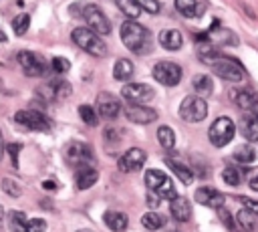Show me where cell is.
<instances>
[{"label": "cell", "mask_w": 258, "mask_h": 232, "mask_svg": "<svg viewBox=\"0 0 258 232\" xmlns=\"http://www.w3.org/2000/svg\"><path fill=\"white\" fill-rule=\"evenodd\" d=\"M119 32H121L123 44L129 50H133L135 54H145V52L151 50V34L139 22H135V20L129 18V20H125L121 24V30Z\"/></svg>", "instance_id": "6da1fadb"}, {"label": "cell", "mask_w": 258, "mask_h": 232, "mask_svg": "<svg viewBox=\"0 0 258 232\" xmlns=\"http://www.w3.org/2000/svg\"><path fill=\"white\" fill-rule=\"evenodd\" d=\"M71 38L77 46H81L85 52L93 54V56H105L107 54V44L99 38V34L91 28H75L71 32Z\"/></svg>", "instance_id": "7a4b0ae2"}, {"label": "cell", "mask_w": 258, "mask_h": 232, "mask_svg": "<svg viewBox=\"0 0 258 232\" xmlns=\"http://www.w3.org/2000/svg\"><path fill=\"white\" fill-rule=\"evenodd\" d=\"M208 115V103L200 95H189L181 101L179 105V117L187 123H198L204 121Z\"/></svg>", "instance_id": "3957f363"}, {"label": "cell", "mask_w": 258, "mask_h": 232, "mask_svg": "<svg viewBox=\"0 0 258 232\" xmlns=\"http://www.w3.org/2000/svg\"><path fill=\"white\" fill-rule=\"evenodd\" d=\"M234 133H236V127L230 117H218L208 129V137H210L212 145H216V147L228 145L234 139Z\"/></svg>", "instance_id": "277c9868"}, {"label": "cell", "mask_w": 258, "mask_h": 232, "mask_svg": "<svg viewBox=\"0 0 258 232\" xmlns=\"http://www.w3.org/2000/svg\"><path fill=\"white\" fill-rule=\"evenodd\" d=\"M83 18L89 24V28L95 30L97 34H109L111 32V22L97 4H85L83 6Z\"/></svg>", "instance_id": "5b68a950"}, {"label": "cell", "mask_w": 258, "mask_h": 232, "mask_svg": "<svg viewBox=\"0 0 258 232\" xmlns=\"http://www.w3.org/2000/svg\"><path fill=\"white\" fill-rule=\"evenodd\" d=\"M16 59H18V63H20V67H22V71H24L28 77H42V75H46V71H48V67H46L44 59H42L40 54H36V52L20 50Z\"/></svg>", "instance_id": "8992f818"}, {"label": "cell", "mask_w": 258, "mask_h": 232, "mask_svg": "<svg viewBox=\"0 0 258 232\" xmlns=\"http://www.w3.org/2000/svg\"><path fill=\"white\" fill-rule=\"evenodd\" d=\"M153 77L165 87H175L181 81V69L171 61H161L153 67Z\"/></svg>", "instance_id": "52a82bcc"}, {"label": "cell", "mask_w": 258, "mask_h": 232, "mask_svg": "<svg viewBox=\"0 0 258 232\" xmlns=\"http://www.w3.org/2000/svg\"><path fill=\"white\" fill-rule=\"evenodd\" d=\"M14 121L28 127V129H34V131H50V121L36 109H24V111H18L14 115Z\"/></svg>", "instance_id": "ba28073f"}, {"label": "cell", "mask_w": 258, "mask_h": 232, "mask_svg": "<svg viewBox=\"0 0 258 232\" xmlns=\"http://www.w3.org/2000/svg\"><path fill=\"white\" fill-rule=\"evenodd\" d=\"M64 159L69 165H85L93 159V151L85 141H71L64 149Z\"/></svg>", "instance_id": "9c48e42d"}, {"label": "cell", "mask_w": 258, "mask_h": 232, "mask_svg": "<svg viewBox=\"0 0 258 232\" xmlns=\"http://www.w3.org/2000/svg\"><path fill=\"white\" fill-rule=\"evenodd\" d=\"M121 95L123 99H127V103H147L153 99V89L145 83H129L123 85Z\"/></svg>", "instance_id": "30bf717a"}, {"label": "cell", "mask_w": 258, "mask_h": 232, "mask_svg": "<svg viewBox=\"0 0 258 232\" xmlns=\"http://www.w3.org/2000/svg\"><path fill=\"white\" fill-rule=\"evenodd\" d=\"M125 117L131 121V123H139V125H145V123H151L157 119V111L151 109V107H145L143 103H129L125 107Z\"/></svg>", "instance_id": "8fae6325"}, {"label": "cell", "mask_w": 258, "mask_h": 232, "mask_svg": "<svg viewBox=\"0 0 258 232\" xmlns=\"http://www.w3.org/2000/svg\"><path fill=\"white\" fill-rule=\"evenodd\" d=\"M145 159H147V155H145L143 149L131 147V149H127V151L119 157V169H121V171H137V169L143 167Z\"/></svg>", "instance_id": "7c38bea8"}, {"label": "cell", "mask_w": 258, "mask_h": 232, "mask_svg": "<svg viewBox=\"0 0 258 232\" xmlns=\"http://www.w3.org/2000/svg\"><path fill=\"white\" fill-rule=\"evenodd\" d=\"M97 111L105 119H115L119 115V111H121V105L111 93H101L97 97Z\"/></svg>", "instance_id": "4fadbf2b"}, {"label": "cell", "mask_w": 258, "mask_h": 232, "mask_svg": "<svg viewBox=\"0 0 258 232\" xmlns=\"http://www.w3.org/2000/svg\"><path fill=\"white\" fill-rule=\"evenodd\" d=\"M224 194L218 192L216 188H210V186H204L200 190H196V202L202 204V206H210V208H222L224 206Z\"/></svg>", "instance_id": "5bb4252c"}, {"label": "cell", "mask_w": 258, "mask_h": 232, "mask_svg": "<svg viewBox=\"0 0 258 232\" xmlns=\"http://www.w3.org/2000/svg\"><path fill=\"white\" fill-rule=\"evenodd\" d=\"M38 91L50 101L52 99H64V97L71 95V85L67 81H62V79H54V81H48L46 85H42Z\"/></svg>", "instance_id": "9a60e30c"}, {"label": "cell", "mask_w": 258, "mask_h": 232, "mask_svg": "<svg viewBox=\"0 0 258 232\" xmlns=\"http://www.w3.org/2000/svg\"><path fill=\"white\" fill-rule=\"evenodd\" d=\"M169 212H171L173 220H177V222H187L191 218V206H189L187 198H181V196H177V198L171 200Z\"/></svg>", "instance_id": "2e32d148"}, {"label": "cell", "mask_w": 258, "mask_h": 232, "mask_svg": "<svg viewBox=\"0 0 258 232\" xmlns=\"http://www.w3.org/2000/svg\"><path fill=\"white\" fill-rule=\"evenodd\" d=\"M240 133L244 135L246 141H258V117L252 115H244L240 119Z\"/></svg>", "instance_id": "e0dca14e"}, {"label": "cell", "mask_w": 258, "mask_h": 232, "mask_svg": "<svg viewBox=\"0 0 258 232\" xmlns=\"http://www.w3.org/2000/svg\"><path fill=\"white\" fill-rule=\"evenodd\" d=\"M103 222L107 224V228L109 230H113V232H123L125 228H127V216L123 214V212H115V210H107L105 214H103Z\"/></svg>", "instance_id": "ac0fdd59"}, {"label": "cell", "mask_w": 258, "mask_h": 232, "mask_svg": "<svg viewBox=\"0 0 258 232\" xmlns=\"http://www.w3.org/2000/svg\"><path fill=\"white\" fill-rule=\"evenodd\" d=\"M159 44H161L163 48H167V50H177V48H181L183 38H181V34H179L177 30L165 28V30L159 32Z\"/></svg>", "instance_id": "d6986e66"}, {"label": "cell", "mask_w": 258, "mask_h": 232, "mask_svg": "<svg viewBox=\"0 0 258 232\" xmlns=\"http://www.w3.org/2000/svg\"><path fill=\"white\" fill-rule=\"evenodd\" d=\"M165 165L179 178V182H183L185 186H189L191 182H194V171L187 167V165H183L181 161H177V159H173V157H165Z\"/></svg>", "instance_id": "ffe728a7"}, {"label": "cell", "mask_w": 258, "mask_h": 232, "mask_svg": "<svg viewBox=\"0 0 258 232\" xmlns=\"http://www.w3.org/2000/svg\"><path fill=\"white\" fill-rule=\"evenodd\" d=\"M97 180H99V173H97V169H93V167L81 165V169L75 173V184H77L79 190H89Z\"/></svg>", "instance_id": "44dd1931"}, {"label": "cell", "mask_w": 258, "mask_h": 232, "mask_svg": "<svg viewBox=\"0 0 258 232\" xmlns=\"http://www.w3.org/2000/svg\"><path fill=\"white\" fill-rule=\"evenodd\" d=\"M175 8L185 18H198L204 14V4L200 0H175Z\"/></svg>", "instance_id": "7402d4cb"}, {"label": "cell", "mask_w": 258, "mask_h": 232, "mask_svg": "<svg viewBox=\"0 0 258 232\" xmlns=\"http://www.w3.org/2000/svg\"><path fill=\"white\" fill-rule=\"evenodd\" d=\"M256 149L250 145V143H242V145H238L236 149H234V153H232V157H234V161H238V163H254L256 161Z\"/></svg>", "instance_id": "603a6c76"}, {"label": "cell", "mask_w": 258, "mask_h": 232, "mask_svg": "<svg viewBox=\"0 0 258 232\" xmlns=\"http://www.w3.org/2000/svg\"><path fill=\"white\" fill-rule=\"evenodd\" d=\"M191 85H194V89H196V93H198L200 97H208V95L214 91L212 77H208V75H196L194 81H191Z\"/></svg>", "instance_id": "cb8c5ba5"}, {"label": "cell", "mask_w": 258, "mask_h": 232, "mask_svg": "<svg viewBox=\"0 0 258 232\" xmlns=\"http://www.w3.org/2000/svg\"><path fill=\"white\" fill-rule=\"evenodd\" d=\"M131 75H133V63L127 59H119L113 67V77L117 81H127Z\"/></svg>", "instance_id": "d4e9b609"}, {"label": "cell", "mask_w": 258, "mask_h": 232, "mask_svg": "<svg viewBox=\"0 0 258 232\" xmlns=\"http://www.w3.org/2000/svg\"><path fill=\"white\" fill-rule=\"evenodd\" d=\"M115 4H117V8H119L127 18H131V20H135V18L141 14V10H143L135 0H115Z\"/></svg>", "instance_id": "484cf974"}, {"label": "cell", "mask_w": 258, "mask_h": 232, "mask_svg": "<svg viewBox=\"0 0 258 232\" xmlns=\"http://www.w3.org/2000/svg\"><path fill=\"white\" fill-rule=\"evenodd\" d=\"M141 224L147 228V230H159L165 226V218L157 212H147L141 216Z\"/></svg>", "instance_id": "4316f807"}, {"label": "cell", "mask_w": 258, "mask_h": 232, "mask_svg": "<svg viewBox=\"0 0 258 232\" xmlns=\"http://www.w3.org/2000/svg\"><path fill=\"white\" fill-rule=\"evenodd\" d=\"M26 216H24V212H10L8 214V228H10V232H26Z\"/></svg>", "instance_id": "83f0119b"}, {"label": "cell", "mask_w": 258, "mask_h": 232, "mask_svg": "<svg viewBox=\"0 0 258 232\" xmlns=\"http://www.w3.org/2000/svg\"><path fill=\"white\" fill-rule=\"evenodd\" d=\"M157 141H159L161 147L171 149V147L175 145V133H173V129L167 127V125H161V127L157 129Z\"/></svg>", "instance_id": "f1b7e54d"}, {"label": "cell", "mask_w": 258, "mask_h": 232, "mask_svg": "<svg viewBox=\"0 0 258 232\" xmlns=\"http://www.w3.org/2000/svg\"><path fill=\"white\" fill-rule=\"evenodd\" d=\"M165 180H167V176L163 171H159V169H147L145 171V186L149 190H157Z\"/></svg>", "instance_id": "f546056e"}, {"label": "cell", "mask_w": 258, "mask_h": 232, "mask_svg": "<svg viewBox=\"0 0 258 232\" xmlns=\"http://www.w3.org/2000/svg\"><path fill=\"white\" fill-rule=\"evenodd\" d=\"M254 216L256 214H252L250 210H240L238 214H236V220H238V224H240V228L242 230H246V232H252L254 228H256V220H254Z\"/></svg>", "instance_id": "4dcf8cb0"}, {"label": "cell", "mask_w": 258, "mask_h": 232, "mask_svg": "<svg viewBox=\"0 0 258 232\" xmlns=\"http://www.w3.org/2000/svg\"><path fill=\"white\" fill-rule=\"evenodd\" d=\"M232 99L236 101V105H238L240 109H246V111H252V107H254V103H256V99H254L252 93H248V91H236V95H232Z\"/></svg>", "instance_id": "1f68e13d"}, {"label": "cell", "mask_w": 258, "mask_h": 232, "mask_svg": "<svg viewBox=\"0 0 258 232\" xmlns=\"http://www.w3.org/2000/svg\"><path fill=\"white\" fill-rule=\"evenodd\" d=\"M153 192H157V196L161 198V200H173V198H177V192H175V188H173V182L167 178L157 190H153Z\"/></svg>", "instance_id": "d6a6232c"}, {"label": "cell", "mask_w": 258, "mask_h": 232, "mask_svg": "<svg viewBox=\"0 0 258 232\" xmlns=\"http://www.w3.org/2000/svg\"><path fill=\"white\" fill-rule=\"evenodd\" d=\"M28 24H30V16L24 12V14H18L14 20H12V28L18 36H22L26 30H28Z\"/></svg>", "instance_id": "836d02e7"}, {"label": "cell", "mask_w": 258, "mask_h": 232, "mask_svg": "<svg viewBox=\"0 0 258 232\" xmlns=\"http://www.w3.org/2000/svg\"><path fill=\"white\" fill-rule=\"evenodd\" d=\"M79 115L87 125H91V127L97 125V109H93L91 105H81L79 107Z\"/></svg>", "instance_id": "e575fe53"}, {"label": "cell", "mask_w": 258, "mask_h": 232, "mask_svg": "<svg viewBox=\"0 0 258 232\" xmlns=\"http://www.w3.org/2000/svg\"><path fill=\"white\" fill-rule=\"evenodd\" d=\"M222 180L228 184V186H238L240 182H242V176H240V171L236 169V167H224V171H222Z\"/></svg>", "instance_id": "d590c367"}, {"label": "cell", "mask_w": 258, "mask_h": 232, "mask_svg": "<svg viewBox=\"0 0 258 232\" xmlns=\"http://www.w3.org/2000/svg\"><path fill=\"white\" fill-rule=\"evenodd\" d=\"M2 190H4L10 198H18V196L22 194L20 186H18L14 180H10V178H4V180H2Z\"/></svg>", "instance_id": "8d00e7d4"}, {"label": "cell", "mask_w": 258, "mask_h": 232, "mask_svg": "<svg viewBox=\"0 0 258 232\" xmlns=\"http://www.w3.org/2000/svg\"><path fill=\"white\" fill-rule=\"evenodd\" d=\"M46 230V222L42 218H32L26 222V232H44Z\"/></svg>", "instance_id": "74e56055"}, {"label": "cell", "mask_w": 258, "mask_h": 232, "mask_svg": "<svg viewBox=\"0 0 258 232\" xmlns=\"http://www.w3.org/2000/svg\"><path fill=\"white\" fill-rule=\"evenodd\" d=\"M50 65H52V69H54L58 75H62V73H67V71L71 69V63H69L67 59H62V56H54Z\"/></svg>", "instance_id": "f35d334b"}, {"label": "cell", "mask_w": 258, "mask_h": 232, "mask_svg": "<svg viewBox=\"0 0 258 232\" xmlns=\"http://www.w3.org/2000/svg\"><path fill=\"white\" fill-rule=\"evenodd\" d=\"M145 12H151V14H157L159 12V8H161V4L157 2V0H135Z\"/></svg>", "instance_id": "ab89813d"}, {"label": "cell", "mask_w": 258, "mask_h": 232, "mask_svg": "<svg viewBox=\"0 0 258 232\" xmlns=\"http://www.w3.org/2000/svg\"><path fill=\"white\" fill-rule=\"evenodd\" d=\"M238 200L244 204V208H246V210H250L252 214H256V216H258V202H256V200H250V198H238Z\"/></svg>", "instance_id": "60d3db41"}, {"label": "cell", "mask_w": 258, "mask_h": 232, "mask_svg": "<svg viewBox=\"0 0 258 232\" xmlns=\"http://www.w3.org/2000/svg\"><path fill=\"white\" fill-rule=\"evenodd\" d=\"M20 147H22L20 143H10V145H8V153L12 155V163H14V165H18V159H16V155H18Z\"/></svg>", "instance_id": "b9f144b4"}, {"label": "cell", "mask_w": 258, "mask_h": 232, "mask_svg": "<svg viewBox=\"0 0 258 232\" xmlns=\"http://www.w3.org/2000/svg\"><path fill=\"white\" fill-rule=\"evenodd\" d=\"M159 202H161V198L157 196V192L149 190V194H147V204H149L151 208H157V206H159Z\"/></svg>", "instance_id": "7bdbcfd3"}, {"label": "cell", "mask_w": 258, "mask_h": 232, "mask_svg": "<svg viewBox=\"0 0 258 232\" xmlns=\"http://www.w3.org/2000/svg\"><path fill=\"white\" fill-rule=\"evenodd\" d=\"M218 212H220V216H222V220H224V224L228 226V228H234V222H232V218H230V214L224 210V206L222 208H218Z\"/></svg>", "instance_id": "ee69618b"}, {"label": "cell", "mask_w": 258, "mask_h": 232, "mask_svg": "<svg viewBox=\"0 0 258 232\" xmlns=\"http://www.w3.org/2000/svg\"><path fill=\"white\" fill-rule=\"evenodd\" d=\"M42 188L48 190V192H54V190H56V184H54L52 180H44V182H42Z\"/></svg>", "instance_id": "f6af8a7d"}, {"label": "cell", "mask_w": 258, "mask_h": 232, "mask_svg": "<svg viewBox=\"0 0 258 232\" xmlns=\"http://www.w3.org/2000/svg\"><path fill=\"white\" fill-rule=\"evenodd\" d=\"M248 186H250V188H252L254 192H258V173L250 178V182H248Z\"/></svg>", "instance_id": "bcb514c9"}, {"label": "cell", "mask_w": 258, "mask_h": 232, "mask_svg": "<svg viewBox=\"0 0 258 232\" xmlns=\"http://www.w3.org/2000/svg\"><path fill=\"white\" fill-rule=\"evenodd\" d=\"M2 153H4V137H2V131H0V159H2Z\"/></svg>", "instance_id": "7dc6e473"}, {"label": "cell", "mask_w": 258, "mask_h": 232, "mask_svg": "<svg viewBox=\"0 0 258 232\" xmlns=\"http://www.w3.org/2000/svg\"><path fill=\"white\" fill-rule=\"evenodd\" d=\"M252 113H254V115H256V117H258V101H256V103H254V107H252Z\"/></svg>", "instance_id": "c3c4849f"}, {"label": "cell", "mask_w": 258, "mask_h": 232, "mask_svg": "<svg viewBox=\"0 0 258 232\" xmlns=\"http://www.w3.org/2000/svg\"><path fill=\"white\" fill-rule=\"evenodd\" d=\"M2 218H4V208L0 206V224H2Z\"/></svg>", "instance_id": "681fc988"}, {"label": "cell", "mask_w": 258, "mask_h": 232, "mask_svg": "<svg viewBox=\"0 0 258 232\" xmlns=\"http://www.w3.org/2000/svg\"><path fill=\"white\" fill-rule=\"evenodd\" d=\"M4 38H6V36H4V32L0 30V40H4Z\"/></svg>", "instance_id": "f907efd6"}, {"label": "cell", "mask_w": 258, "mask_h": 232, "mask_svg": "<svg viewBox=\"0 0 258 232\" xmlns=\"http://www.w3.org/2000/svg\"><path fill=\"white\" fill-rule=\"evenodd\" d=\"M77 232H93V230H87V228H83V230H77Z\"/></svg>", "instance_id": "816d5d0a"}]
</instances>
